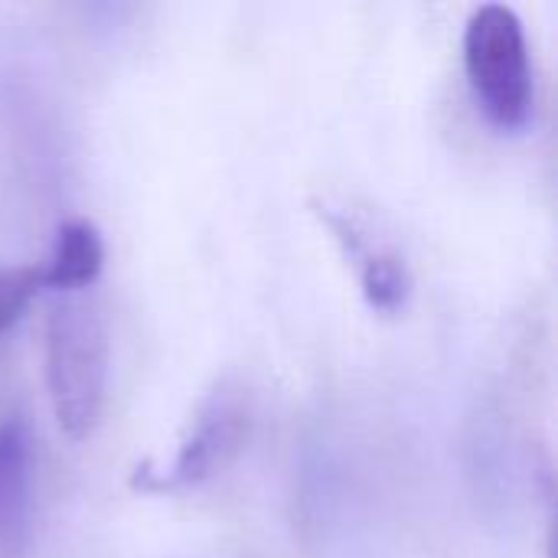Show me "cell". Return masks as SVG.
I'll return each instance as SVG.
<instances>
[{"label":"cell","mask_w":558,"mask_h":558,"mask_svg":"<svg viewBox=\"0 0 558 558\" xmlns=\"http://www.w3.org/2000/svg\"><path fill=\"white\" fill-rule=\"evenodd\" d=\"M46 392L65 438L95 435L108 396V333L98 307L78 294H65L46 317Z\"/></svg>","instance_id":"obj_1"},{"label":"cell","mask_w":558,"mask_h":558,"mask_svg":"<svg viewBox=\"0 0 558 558\" xmlns=\"http://www.w3.org/2000/svg\"><path fill=\"white\" fill-rule=\"evenodd\" d=\"M464 72L471 92L500 131H520L533 118L536 82L523 20L507 3H484L464 26Z\"/></svg>","instance_id":"obj_2"},{"label":"cell","mask_w":558,"mask_h":558,"mask_svg":"<svg viewBox=\"0 0 558 558\" xmlns=\"http://www.w3.org/2000/svg\"><path fill=\"white\" fill-rule=\"evenodd\" d=\"M245 435H248L245 396L239 389L222 386L193 415L186 435L180 438L173 461L157 471L150 464L137 468L131 484L144 494L196 490L235 461V454L245 445Z\"/></svg>","instance_id":"obj_3"},{"label":"cell","mask_w":558,"mask_h":558,"mask_svg":"<svg viewBox=\"0 0 558 558\" xmlns=\"http://www.w3.org/2000/svg\"><path fill=\"white\" fill-rule=\"evenodd\" d=\"M314 213L330 229L343 258L353 265L366 304L386 317L402 314L412 298V271L405 258L392 245L379 242L356 213L330 203H314Z\"/></svg>","instance_id":"obj_4"},{"label":"cell","mask_w":558,"mask_h":558,"mask_svg":"<svg viewBox=\"0 0 558 558\" xmlns=\"http://www.w3.org/2000/svg\"><path fill=\"white\" fill-rule=\"evenodd\" d=\"M33 520V448L20 418L0 425V558H26Z\"/></svg>","instance_id":"obj_5"},{"label":"cell","mask_w":558,"mask_h":558,"mask_svg":"<svg viewBox=\"0 0 558 558\" xmlns=\"http://www.w3.org/2000/svg\"><path fill=\"white\" fill-rule=\"evenodd\" d=\"M101 265H105V242L95 222L65 219L56 229L49 258L43 262V284L46 291L78 294L88 284H95V278L101 275Z\"/></svg>","instance_id":"obj_6"},{"label":"cell","mask_w":558,"mask_h":558,"mask_svg":"<svg viewBox=\"0 0 558 558\" xmlns=\"http://www.w3.org/2000/svg\"><path fill=\"white\" fill-rule=\"evenodd\" d=\"M46 291L43 284V265H16L0 268V333L10 330L20 314L29 307V301Z\"/></svg>","instance_id":"obj_7"}]
</instances>
